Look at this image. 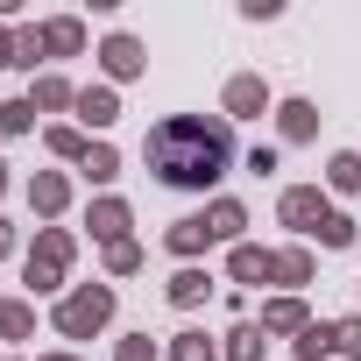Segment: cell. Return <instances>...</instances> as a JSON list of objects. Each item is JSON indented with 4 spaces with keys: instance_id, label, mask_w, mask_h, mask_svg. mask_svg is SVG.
Wrapping results in <instances>:
<instances>
[{
    "instance_id": "5bb4252c",
    "label": "cell",
    "mask_w": 361,
    "mask_h": 361,
    "mask_svg": "<svg viewBox=\"0 0 361 361\" xmlns=\"http://www.w3.org/2000/svg\"><path fill=\"white\" fill-rule=\"evenodd\" d=\"M78 43H85V29H78V22H50V29H43V50H57V57H71Z\"/></svg>"
},
{
    "instance_id": "9c48e42d",
    "label": "cell",
    "mask_w": 361,
    "mask_h": 361,
    "mask_svg": "<svg viewBox=\"0 0 361 361\" xmlns=\"http://www.w3.org/2000/svg\"><path fill=\"white\" fill-rule=\"evenodd\" d=\"M78 114H85L92 128H106V121H114L121 106H114V92H106V85H92V92H78Z\"/></svg>"
},
{
    "instance_id": "6da1fadb",
    "label": "cell",
    "mask_w": 361,
    "mask_h": 361,
    "mask_svg": "<svg viewBox=\"0 0 361 361\" xmlns=\"http://www.w3.org/2000/svg\"><path fill=\"white\" fill-rule=\"evenodd\" d=\"M227 163H234L227 121L177 114V121L149 128V170L163 177V185H177V192H199V185H213V177H227Z\"/></svg>"
},
{
    "instance_id": "d4e9b609",
    "label": "cell",
    "mask_w": 361,
    "mask_h": 361,
    "mask_svg": "<svg viewBox=\"0 0 361 361\" xmlns=\"http://www.w3.org/2000/svg\"><path fill=\"white\" fill-rule=\"evenodd\" d=\"M36 106H71V85H64V78H43V85H36Z\"/></svg>"
},
{
    "instance_id": "d6a6232c",
    "label": "cell",
    "mask_w": 361,
    "mask_h": 361,
    "mask_svg": "<svg viewBox=\"0 0 361 361\" xmlns=\"http://www.w3.org/2000/svg\"><path fill=\"white\" fill-rule=\"evenodd\" d=\"M0 185H8V163H0Z\"/></svg>"
},
{
    "instance_id": "83f0119b",
    "label": "cell",
    "mask_w": 361,
    "mask_h": 361,
    "mask_svg": "<svg viewBox=\"0 0 361 361\" xmlns=\"http://www.w3.org/2000/svg\"><path fill=\"white\" fill-rule=\"evenodd\" d=\"M106 262H114V269H135V262H142V248H135V241H114V248H106Z\"/></svg>"
},
{
    "instance_id": "603a6c76",
    "label": "cell",
    "mask_w": 361,
    "mask_h": 361,
    "mask_svg": "<svg viewBox=\"0 0 361 361\" xmlns=\"http://www.w3.org/2000/svg\"><path fill=\"white\" fill-rule=\"evenodd\" d=\"M0 333L22 340V333H29V305H0Z\"/></svg>"
},
{
    "instance_id": "8992f818",
    "label": "cell",
    "mask_w": 361,
    "mask_h": 361,
    "mask_svg": "<svg viewBox=\"0 0 361 361\" xmlns=\"http://www.w3.org/2000/svg\"><path fill=\"white\" fill-rule=\"evenodd\" d=\"M262 106H269L262 78H234V85H227V114H262Z\"/></svg>"
},
{
    "instance_id": "8fae6325",
    "label": "cell",
    "mask_w": 361,
    "mask_h": 361,
    "mask_svg": "<svg viewBox=\"0 0 361 361\" xmlns=\"http://www.w3.org/2000/svg\"><path fill=\"white\" fill-rule=\"evenodd\" d=\"M262 326H269V333H305V305H298V298H283V305H269V312H262Z\"/></svg>"
},
{
    "instance_id": "cb8c5ba5",
    "label": "cell",
    "mask_w": 361,
    "mask_h": 361,
    "mask_svg": "<svg viewBox=\"0 0 361 361\" xmlns=\"http://www.w3.org/2000/svg\"><path fill=\"white\" fill-rule=\"evenodd\" d=\"M333 185H340V192L361 185V156H333Z\"/></svg>"
},
{
    "instance_id": "f546056e",
    "label": "cell",
    "mask_w": 361,
    "mask_h": 361,
    "mask_svg": "<svg viewBox=\"0 0 361 361\" xmlns=\"http://www.w3.org/2000/svg\"><path fill=\"white\" fill-rule=\"evenodd\" d=\"M121 361H149V340H121Z\"/></svg>"
},
{
    "instance_id": "484cf974",
    "label": "cell",
    "mask_w": 361,
    "mask_h": 361,
    "mask_svg": "<svg viewBox=\"0 0 361 361\" xmlns=\"http://www.w3.org/2000/svg\"><path fill=\"white\" fill-rule=\"evenodd\" d=\"M319 241H326V248H347V241H354V227H347L340 213H326V227H319Z\"/></svg>"
},
{
    "instance_id": "ffe728a7",
    "label": "cell",
    "mask_w": 361,
    "mask_h": 361,
    "mask_svg": "<svg viewBox=\"0 0 361 361\" xmlns=\"http://www.w3.org/2000/svg\"><path fill=\"white\" fill-rule=\"evenodd\" d=\"M227 361H262V333H255V326H234V347H227Z\"/></svg>"
},
{
    "instance_id": "30bf717a",
    "label": "cell",
    "mask_w": 361,
    "mask_h": 361,
    "mask_svg": "<svg viewBox=\"0 0 361 361\" xmlns=\"http://www.w3.org/2000/svg\"><path fill=\"white\" fill-rule=\"evenodd\" d=\"M121 227H128V206H121V199H99V206H92V234L121 241Z\"/></svg>"
},
{
    "instance_id": "3957f363",
    "label": "cell",
    "mask_w": 361,
    "mask_h": 361,
    "mask_svg": "<svg viewBox=\"0 0 361 361\" xmlns=\"http://www.w3.org/2000/svg\"><path fill=\"white\" fill-rule=\"evenodd\" d=\"M64 262H71V241H64V234H43L36 255H29V283H36V290H57Z\"/></svg>"
},
{
    "instance_id": "5b68a950",
    "label": "cell",
    "mask_w": 361,
    "mask_h": 361,
    "mask_svg": "<svg viewBox=\"0 0 361 361\" xmlns=\"http://www.w3.org/2000/svg\"><path fill=\"white\" fill-rule=\"evenodd\" d=\"M99 57H106V71H114V78H135V71H142V43H135V36H106V50H99Z\"/></svg>"
},
{
    "instance_id": "f1b7e54d",
    "label": "cell",
    "mask_w": 361,
    "mask_h": 361,
    "mask_svg": "<svg viewBox=\"0 0 361 361\" xmlns=\"http://www.w3.org/2000/svg\"><path fill=\"white\" fill-rule=\"evenodd\" d=\"M50 149H57V156H85V142H78L71 128H57V135H50Z\"/></svg>"
},
{
    "instance_id": "d6986e66",
    "label": "cell",
    "mask_w": 361,
    "mask_h": 361,
    "mask_svg": "<svg viewBox=\"0 0 361 361\" xmlns=\"http://www.w3.org/2000/svg\"><path fill=\"white\" fill-rule=\"evenodd\" d=\"M29 121H36V99H8L0 106V128L8 135H29Z\"/></svg>"
},
{
    "instance_id": "2e32d148",
    "label": "cell",
    "mask_w": 361,
    "mask_h": 361,
    "mask_svg": "<svg viewBox=\"0 0 361 361\" xmlns=\"http://www.w3.org/2000/svg\"><path fill=\"white\" fill-rule=\"evenodd\" d=\"M170 298H177V305H199V298H206V269H177V276H170Z\"/></svg>"
},
{
    "instance_id": "4dcf8cb0",
    "label": "cell",
    "mask_w": 361,
    "mask_h": 361,
    "mask_svg": "<svg viewBox=\"0 0 361 361\" xmlns=\"http://www.w3.org/2000/svg\"><path fill=\"white\" fill-rule=\"evenodd\" d=\"M15 43H22V36H8V29H0V64H15Z\"/></svg>"
},
{
    "instance_id": "7a4b0ae2",
    "label": "cell",
    "mask_w": 361,
    "mask_h": 361,
    "mask_svg": "<svg viewBox=\"0 0 361 361\" xmlns=\"http://www.w3.org/2000/svg\"><path fill=\"white\" fill-rule=\"evenodd\" d=\"M114 319V290L106 283H85V290H71L64 305H57V326L71 333V340H85V333H99Z\"/></svg>"
},
{
    "instance_id": "ac0fdd59",
    "label": "cell",
    "mask_w": 361,
    "mask_h": 361,
    "mask_svg": "<svg viewBox=\"0 0 361 361\" xmlns=\"http://www.w3.org/2000/svg\"><path fill=\"white\" fill-rule=\"evenodd\" d=\"M269 276H283V283H305V276H312L305 248H290V255H269Z\"/></svg>"
},
{
    "instance_id": "7c38bea8",
    "label": "cell",
    "mask_w": 361,
    "mask_h": 361,
    "mask_svg": "<svg viewBox=\"0 0 361 361\" xmlns=\"http://www.w3.org/2000/svg\"><path fill=\"white\" fill-rule=\"evenodd\" d=\"M206 241H213V234H206V220H177V227H170V248H177V255H199Z\"/></svg>"
},
{
    "instance_id": "7402d4cb",
    "label": "cell",
    "mask_w": 361,
    "mask_h": 361,
    "mask_svg": "<svg viewBox=\"0 0 361 361\" xmlns=\"http://www.w3.org/2000/svg\"><path fill=\"white\" fill-rule=\"evenodd\" d=\"M85 170H92V185H106V177L121 170V156L114 149H85Z\"/></svg>"
},
{
    "instance_id": "836d02e7",
    "label": "cell",
    "mask_w": 361,
    "mask_h": 361,
    "mask_svg": "<svg viewBox=\"0 0 361 361\" xmlns=\"http://www.w3.org/2000/svg\"><path fill=\"white\" fill-rule=\"evenodd\" d=\"M50 361H71V354H50Z\"/></svg>"
},
{
    "instance_id": "52a82bcc",
    "label": "cell",
    "mask_w": 361,
    "mask_h": 361,
    "mask_svg": "<svg viewBox=\"0 0 361 361\" xmlns=\"http://www.w3.org/2000/svg\"><path fill=\"white\" fill-rule=\"evenodd\" d=\"M241 227H248V213H241V206H234V199H220V206H213V213H206V234H213V241H234V234H241Z\"/></svg>"
},
{
    "instance_id": "44dd1931",
    "label": "cell",
    "mask_w": 361,
    "mask_h": 361,
    "mask_svg": "<svg viewBox=\"0 0 361 361\" xmlns=\"http://www.w3.org/2000/svg\"><path fill=\"white\" fill-rule=\"evenodd\" d=\"M177 361H220V354L206 347V333H177Z\"/></svg>"
},
{
    "instance_id": "ba28073f",
    "label": "cell",
    "mask_w": 361,
    "mask_h": 361,
    "mask_svg": "<svg viewBox=\"0 0 361 361\" xmlns=\"http://www.w3.org/2000/svg\"><path fill=\"white\" fill-rule=\"evenodd\" d=\"M312 128H319V106H312V99H290V106H283V142H305Z\"/></svg>"
},
{
    "instance_id": "e0dca14e",
    "label": "cell",
    "mask_w": 361,
    "mask_h": 361,
    "mask_svg": "<svg viewBox=\"0 0 361 361\" xmlns=\"http://www.w3.org/2000/svg\"><path fill=\"white\" fill-rule=\"evenodd\" d=\"M234 276H241V283H262V276H269V255H262V248H234Z\"/></svg>"
},
{
    "instance_id": "4fadbf2b",
    "label": "cell",
    "mask_w": 361,
    "mask_h": 361,
    "mask_svg": "<svg viewBox=\"0 0 361 361\" xmlns=\"http://www.w3.org/2000/svg\"><path fill=\"white\" fill-rule=\"evenodd\" d=\"M29 199H36V213H57V206L71 199V185H64V177H36V185H29Z\"/></svg>"
},
{
    "instance_id": "9a60e30c",
    "label": "cell",
    "mask_w": 361,
    "mask_h": 361,
    "mask_svg": "<svg viewBox=\"0 0 361 361\" xmlns=\"http://www.w3.org/2000/svg\"><path fill=\"white\" fill-rule=\"evenodd\" d=\"M333 354V326H305L298 333V361H326Z\"/></svg>"
},
{
    "instance_id": "1f68e13d",
    "label": "cell",
    "mask_w": 361,
    "mask_h": 361,
    "mask_svg": "<svg viewBox=\"0 0 361 361\" xmlns=\"http://www.w3.org/2000/svg\"><path fill=\"white\" fill-rule=\"evenodd\" d=\"M8 248H15V227H8V220H0V255H8Z\"/></svg>"
},
{
    "instance_id": "277c9868",
    "label": "cell",
    "mask_w": 361,
    "mask_h": 361,
    "mask_svg": "<svg viewBox=\"0 0 361 361\" xmlns=\"http://www.w3.org/2000/svg\"><path fill=\"white\" fill-rule=\"evenodd\" d=\"M283 220H290L298 234H319V227H326V199L298 185V192H283Z\"/></svg>"
},
{
    "instance_id": "4316f807",
    "label": "cell",
    "mask_w": 361,
    "mask_h": 361,
    "mask_svg": "<svg viewBox=\"0 0 361 361\" xmlns=\"http://www.w3.org/2000/svg\"><path fill=\"white\" fill-rule=\"evenodd\" d=\"M333 347H340V354H354V361H361V319H347V326H333Z\"/></svg>"
}]
</instances>
